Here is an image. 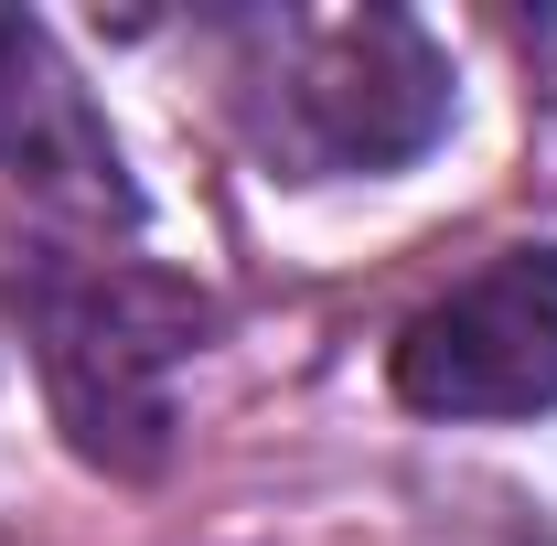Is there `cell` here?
Wrapping results in <instances>:
<instances>
[{
	"label": "cell",
	"mask_w": 557,
	"mask_h": 546,
	"mask_svg": "<svg viewBox=\"0 0 557 546\" xmlns=\"http://www.w3.org/2000/svg\"><path fill=\"white\" fill-rule=\"evenodd\" d=\"M0 311L22 322L75 450L97 472H150L172 439V364L205 333V300L139 258L65 236V225L0 214Z\"/></svg>",
	"instance_id": "6da1fadb"
},
{
	"label": "cell",
	"mask_w": 557,
	"mask_h": 546,
	"mask_svg": "<svg viewBox=\"0 0 557 546\" xmlns=\"http://www.w3.org/2000/svg\"><path fill=\"white\" fill-rule=\"evenodd\" d=\"M225 86L289 183L397 172L450 129V65L397 11H247Z\"/></svg>",
	"instance_id": "7a4b0ae2"
},
{
	"label": "cell",
	"mask_w": 557,
	"mask_h": 546,
	"mask_svg": "<svg viewBox=\"0 0 557 546\" xmlns=\"http://www.w3.org/2000/svg\"><path fill=\"white\" fill-rule=\"evenodd\" d=\"M397 397L418 418L557 408V247H504L397 333Z\"/></svg>",
	"instance_id": "3957f363"
},
{
	"label": "cell",
	"mask_w": 557,
	"mask_h": 546,
	"mask_svg": "<svg viewBox=\"0 0 557 546\" xmlns=\"http://www.w3.org/2000/svg\"><path fill=\"white\" fill-rule=\"evenodd\" d=\"M0 172H22L33 194H54L75 214H129L119 139L86 108L75 65L54 54V33L33 11H0Z\"/></svg>",
	"instance_id": "277c9868"
}]
</instances>
